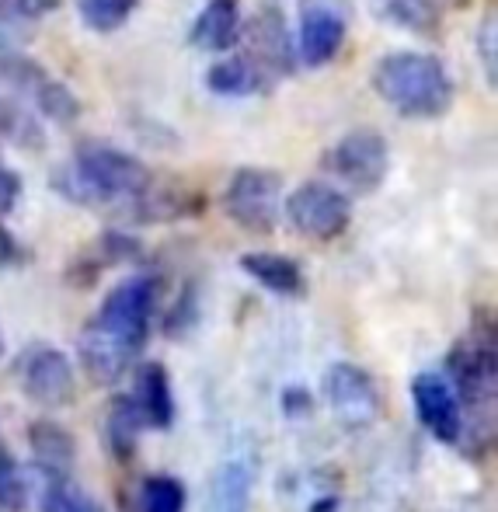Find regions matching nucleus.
<instances>
[{
	"instance_id": "27",
	"label": "nucleus",
	"mask_w": 498,
	"mask_h": 512,
	"mask_svg": "<svg viewBox=\"0 0 498 512\" xmlns=\"http://www.w3.org/2000/svg\"><path fill=\"white\" fill-rule=\"evenodd\" d=\"M39 512H105V509L88 492H81L74 481L46 478L39 495Z\"/></svg>"
},
{
	"instance_id": "20",
	"label": "nucleus",
	"mask_w": 498,
	"mask_h": 512,
	"mask_svg": "<svg viewBox=\"0 0 498 512\" xmlns=\"http://www.w3.org/2000/svg\"><path fill=\"white\" fill-rule=\"evenodd\" d=\"M143 429H147V422H143L133 394H115L105 411V443L119 464H129L136 457Z\"/></svg>"
},
{
	"instance_id": "33",
	"label": "nucleus",
	"mask_w": 498,
	"mask_h": 512,
	"mask_svg": "<svg viewBox=\"0 0 498 512\" xmlns=\"http://www.w3.org/2000/svg\"><path fill=\"white\" fill-rule=\"evenodd\" d=\"M307 512H342V502H338V495H324V499L310 502Z\"/></svg>"
},
{
	"instance_id": "16",
	"label": "nucleus",
	"mask_w": 498,
	"mask_h": 512,
	"mask_svg": "<svg viewBox=\"0 0 498 512\" xmlns=\"http://www.w3.org/2000/svg\"><path fill=\"white\" fill-rule=\"evenodd\" d=\"M133 401L140 408L147 429L168 432L175 425V391H171V377L164 363H143L136 370Z\"/></svg>"
},
{
	"instance_id": "10",
	"label": "nucleus",
	"mask_w": 498,
	"mask_h": 512,
	"mask_svg": "<svg viewBox=\"0 0 498 512\" xmlns=\"http://www.w3.org/2000/svg\"><path fill=\"white\" fill-rule=\"evenodd\" d=\"M286 220L297 234L310 241H335L349 230L352 203L345 192L331 189L324 182H303L290 199H286Z\"/></svg>"
},
{
	"instance_id": "29",
	"label": "nucleus",
	"mask_w": 498,
	"mask_h": 512,
	"mask_svg": "<svg viewBox=\"0 0 498 512\" xmlns=\"http://www.w3.org/2000/svg\"><path fill=\"white\" fill-rule=\"evenodd\" d=\"M495 32H498V21H495V11L485 14L478 28V56H481V70H485V81L488 88L498 84V60H495Z\"/></svg>"
},
{
	"instance_id": "1",
	"label": "nucleus",
	"mask_w": 498,
	"mask_h": 512,
	"mask_svg": "<svg viewBox=\"0 0 498 512\" xmlns=\"http://www.w3.org/2000/svg\"><path fill=\"white\" fill-rule=\"evenodd\" d=\"M161 279L140 272L105 293L101 307L77 335V356L95 384H115L147 349Z\"/></svg>"
},
{
	"instance_id": "14",
	"label": "nucleus",
	"mask_w": 498,
	"mask_h": 512,
	"mask_svg": "<svg viewBox=\"0 0 498 512\" xmlns=\"http://www.w3.org/2000/svg\"><path fill=\"white\" fill-rule=\"evenodd\" d=\"M143 258V241L126 230H105L98 241H91L81 255L70 262L67 279L77 290H88L91 283L112 265H126V262H140Z\"/></svg>"
},
{
	"instance_id": "3",
	"label": "nucleus",
	"mask_w": 498,
	"mask_h": 512,
	"mask_svg": "<svg viewBox=\"0 0 498 512\" xmlns=\"http://www.w3.org/2000/svg\"><path fill=\"white\" fill-rule=\"evenodd\" d=\"M373 91L404 119H439L453 108L457 88L446 63L432 53H387L373 67Z\"/></svg>"
},
{
	"instance_id": "21",
	"label": "nucleus",
	"mask_w": 498,
	"mask_h": 512,
	"mask_svg": "<svg viewBox=\"0 0 498 512\" xmlns=\"http://www.w3.org/2000/svg\"><path fill=\"white\" fill-rule=\"evenodd\" d=\"M265 84H269V77H265L248 56H227V60L213 63V67L206 70V88L223 98L258 95V91H265Z\"/></svg>"
},
{
	"instance_id": "13",
	"label": "nucleus",
	"mask_w": 498,
	"mask_h": 512,
	"mask_svg": "<svg viewBox=\"0 0 498 512\" xmlns=\"http://www.w3.org/2000/svg\"><path fill=\"white\" fill-rule=\"evenodd\" d=\"M324 398L349 425H370L380 415V391L373 377L356 363H335L324 373Z\"/></svg>"
},
{
	"instance_id": "19",
	"label": "nucleus",
	"mask_w": 498,
	"mask_h": 512,
	"mask_svg": "<svg viewBox=\"0 0 498 512\" xmlns=\"http://www.w3.org/2000/svg\"><path fill=\"white\" fill-rule=\"evenodd\" d=\"M241 35V4L237 0H209L196 14L192 46L202 53H227Z\"/></svg>"
},
{
	"instance_id": "34",
	"label": "nucleus",
	"mask_w": 498,
	"mask_h": 512,
	"mask_svg": "<svg viewBox=\"0 0 498 512\" xmlns=\"http://www.w3.org/2000/svg\"><path fill=\"white\" fill-rule=\"evenodd\" d=\"M4 352H7V342H4V328H0V359H4Z\"/></svg>"
},
{
	"instance_id": "31",
	"label": "nucleus",
	"mask_w": 498,
	"mask_h": 512,
	"mask_svg": "<svg viewBox=\"0 0 498 512\" xmlns=\"http://www.w3.org/2000/svg\"><path fill=\"white\" fill-rule=\"evenodd\" d=\"M25 262H28V251L21 248L18 237L0 223V269H18V265H25Z\"/></svg>"
},
{
	"instance_id": "7",
	"label": "nucleus",
	"mask_w": 498,
	"mask_h": 512,
	"mask_svg": "<svg viewBox=\"0 0 498 512\" xmlns=\"http://www.w3.org/2000/svg\"><path fill=\"white\" fill-rule=\"evenodd\" d=\"M14 377H18L21 394L42 408H67L77 394L74 363L67 352L49 342H35L32 349L21 352Z\"/></svg>"
},
{
	"instance_id": "15",
	"label": "nucleus",
	"mask_w": 498,
	"mask_h": 512,
	"mask_svg": "<svg viewBox=\"0 0 498 512\" xmlns=\"http://www.w3.org/2000/svg\"><path fill=\"white\" fill-rule=\"evenodd\" d=\"M28 450L35 457V467L42 478L70 481V471L77 464V439L53 418H35L28 425Z\"/></svg>"
},
{
	"instance_id": "4",
	"label": "nucleus",
	"mask_w": 498,
	"mask_h": 512,
	"mask_svg": "<svg viewBox=\"0 0 498 512\" xmlns=\"http://www.w3.org/2000/svg\"><path fill=\"white\" fill-rule=\"evenodd\" d=\"M446 380L457 391L460 408L478 411V429L485 439V425L495 429V394H498V335L495 314L481 307L464 338L446 356Z\"/></svg>"
},
{
	"instance_id": "24",
	"label": "nucleus",
	"mask_w": 498,
	"mask_h": 512,
	"mask_svg": "<svg viewBox=\"0 0 498 512\" xmlns=\"http://www.w3.org/2000/svg\"><path fill=\"white\" fill-rule=\"evenodd\" d=\"M384 14L415 35H436L443 25V0H384Z\"/></svg>"
},
{
	"instance_id": "22",
	"label": "nucleus",
	"mask_w": 498,
	"mask_h": 512,
	"mask_svg": "<svg viewBox=\"0 0 498 512\" xmlns=\"http://www.w3.org/2000/svg\"><path fill=\"white\" fill-rule=\"evenodd\" d=\"M251 502V467L244 460H230L216 471L209 485V512H248Z\"/></svg>"
},
{
	"instance_id": "26",
	"label": "nucleus",
	"mask_w": 498,
	"mask_h": 512,
	"mask_svg": "<svg viewBox=\"0 0 498 512\" xmlns=\"http://www.w3.org/2000/svg\"><path fill=\"white\" fill-rule=\"evenodd\" d=\"M0 136L18 143V147H32V150L46 147V136H42L39 122H35L18 102H11V98H4V95H0Z\"/></svg>"
},
{
	"instance_id": "25",
	"label": "nucleus",
	"mask_w": 498,
	"mask_h": 512,
	"mask_svg": "<svg viewBox=\"0 0 498 512\" xmlns=\"http://www.w3.org/2000/svg\"><path fill=\"white\" fill-rule=\"evenodd\" d=\"M136 4L140 0H77V11H81V21L91 28V32H119L129 18H133Z\"/></svg>"
},
{
	"instance_id": "12",
	"label": "nucleus",
	"mask_w": 498,
	"mask_h": 512,
	"mask_svg": "<svg viewBox=\"0 0 498 512\" xmlns=\"http://www.w3.org/2000/svg\"><path fill=\"white\" fill-rule=\"evenodd\" d=\"M248 60L262 70L265 77H290L297 70V53H293V35L279 7H258V14L248 21Z\"/></svg>"
},
{
	"instance_id": "9",
	"label": "nucleus",
	"mask_w": 498,
	"mask_h": 512,
	"mask_svg": "<svg viewBox=\"0 0 498 512\" xmlns=\"http://www.w3.org/2000/svg\"><path fill=\"white\" fill-rule=\"evenodd\" d=\"M349 21V0H300V32L293 53L307 67H328L349 39Z\"/></svg>"
},
{
	"instance_id": "23",
	"label": "nucleus",
	"mask_w": 498,
	"mask_h": 512,
	"mask_svg": "<svg viewBox=\"0 0 498 512\" xmlns=\"http://www.w3.org/2000/svg\"><path fill=\"white\" fill-rule=\"evenodd\" d=\"M122 502L129 512H185V485L171 474H150Z\"/></svg>"
},
{
	"instance_id": "6",
	"label": "nucleus",
	"mask_w": 498,
	"mask_h": 512,
	"mask_svg": "<svg viewBox=\"0 0 498 512\" xmlns=\"http://www.w3.org/2000/svg\"><path fill=\"white\" fill-rule=\"evenodd\" d=\"M0 81L11 84L14 91H21L56 126H74L84 112L81 98L25 53H0Z\"/></svg>"
},
{
	"instance_id": "17",
	"label": "nucleus",
	"mask_w": 498,
	"mask_h": 512,
	"mask_svg": "<svg viewBox=\"0 0 498 512\" xmlns=\"http://www.w3.org/2000/svg\"><path fill=\"white\" fill-rule=\"evenodd\" d=\"M126 220L133 223H168V220H185V216L202 213V196L192 189H157L150 185L140 199L126 203L119 209Z\"/></svg>"
},
{
	"instance_id": "11",
	"label": "nucleus",
	"mask_w": 498,
	"mask_h": 512,
	"mask_svg": "<svg viewBox=\"0 0 498 512\" xmlns=\"http://www.w3.org/2000/svg\"><path fill=\"white\" fill-rule=\"evenodd\" d=\"M411 405H415L418 422L425 425V432L432 439H439L446 446L464 443V408H460L457 391H453L443 373H418L411 380Z\"/></svg>"
},
{
	"instance_id": "28",
	"label": "nucleus",
	"mask_w": 498,
	"mask_h": 512,
	"mask_svg": "<svg viewBox=\"0 0 498 512\" xmlns=\"http://www.w3.org/2000/svg\"><path fill=\"white\" fill-rule=\"evenodd\" d=\"M199 321V290L196 283L185 286V293L178 297V304L171 307V314H164V335L168 338H182L196 328Z\"/></svg>"
},
{
	"instance_id": "30",
	"label": "nucleus",
	"mask_w": 498,
	"mask_h": 512,
	"mask_svg": "<svg viewBox=\"0 0 498 512\" xmlns=\"http://www.w3.org/2000/svg\"><path fill=\"white\" fill-rule=\"evenodd\" d=\"M21 189H25V182H21L18 171H11L7 164H0V216H7L14 206L21 203Z\"/></svg>"
},
{
	"instance_id": "5",
	"label": "nucleus",
	"mask_w": 498,
	"mask_h": 512,
	"mask_svg": "<svg viewBox=\"0 0 498 512\" xmlns=\"http://www.w3.org/2000/svg\"><path fill=\"white\" fill-rule=\"evenodd\" d=\"M227 216L248 234H272L283 209V178L269 168H241L230 175L223 192Z\"/></svg>"
},
{
	"instance_id": "32",
	"label": "nucleus",
	"mask_w": 498,
	"mask_h": 512,
	"mask_svg": "<svg viewBox=\"0 0 498 512\" xmlns=\"http://www.w3.org/2000/svg\"><path fill=\"white\" fill-rule=\"evenodd\" d=\"M314 411V398H310V391H303V387H286L283 391V415L286 418H303Z\"/></svg>"
},
{
	"instance_id": "2",
	"label": "nucleus",
	"mask_w": 498,
	"mask_h": 512,
	"mask_svg": "<svg viewBox=\"0 0 498 512\" xmlns=\"http://www.w3.org/2000/svg\"><path fill=\"white\" fill-rule=\"evenodd\" d=\"M150 185H154V171L140 157L98 140H84L74 150L70 168H60L53 175V189L63 199L91 209H122L133 199H140Z\"/></svg>"
},
{
	"instance_id": "18",
	"label": "nucleus",
	"mask_w": 498,
	"mask_h": 512,
	"mask_svg": "<svg viewBox=\"0 0 498 512\" xmlns=\"http://www.w3.org/2000/svg\"><path fill=\"white\" fill-rule=\"evenodd\" d=\"M241 269L248 272L258 286L276 293V297H303V293H307L303 269L293 258L279 255V251H248V255H241Z\"/></svg>"
},
{
	"instance_id": "8",
	"label": "nucleus",
	"mask_w": 498,
	"mask_h": 512,
	"mask_svg": "<svg viewBox=\"0 0 498 512\" xmlns=\"http://www.w3.org/2000/svg\"><path fill=\"white\" fill-rule=\"evenodd\" d=\"M324 164L335 171L338 182L370 196L384 185L391 171V147L377 129H352L324 154Z\"/></svg>"
}]
</instances>
